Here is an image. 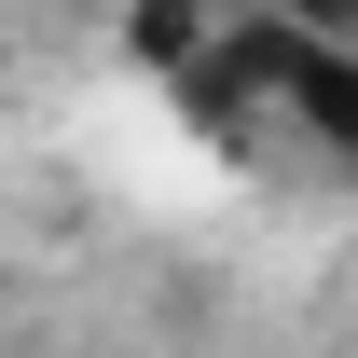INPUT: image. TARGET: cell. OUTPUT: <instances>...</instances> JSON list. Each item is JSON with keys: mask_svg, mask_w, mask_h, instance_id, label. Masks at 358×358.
I'll list each match as a JSON object with an SVG mask.
<instances>
[{"mask_svg": "<svg viewBox=\"0 0 358 358\" xmlns=\"http://www.w3.org/2000/svg\"><path fill=\"white\" fill-rule=\"evenodd\" d=\"M275 14H289V28H317V42H345V28H358V0H275Z\"/></svg>", "mask_w": 358, "mask_h": 358, "instance_id": "2", "label": "cell"}, {"mask_svg": "<svg viewBox=\"0 0 358 358\" xmlns=\"http://www.w3.org/2000/svg\"><path fill=\"white\" fill-rule=\"evenodd\" d=\"M262 96H289V110H303L331 152H358V69L317 42V28H289V14L262 28Z\"/></svg>", "mask_w": 358, "mask_h": 358, "instance_id": "1", "label": "cell"}]
</instances>
